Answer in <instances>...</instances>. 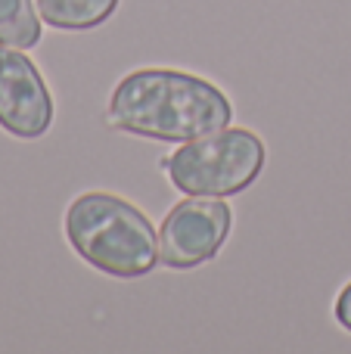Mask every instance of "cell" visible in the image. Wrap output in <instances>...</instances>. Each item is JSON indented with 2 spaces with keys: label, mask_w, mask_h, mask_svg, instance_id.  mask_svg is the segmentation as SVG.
<instances>
[{
  "label": "cell",
  "mask_w": 351,
  "mask_h": 354,
  "mask_svg": "<svg viewBox=\"0 0 351 354\" xmlns=\"http://www.w3.org/2000/svg\"><path fill=\"white\" fill-rule=\"evenodd\" d=\"M109 128L162 143H187L230 128L234 106L218 84L178 68H137L115 84Z\"/></svg>",
  "instance_id": "cell-1"
},
{
  "label": "cell",
  "mask_w": 351,
  "mask_h": 354,
  "mask_svg": "<svg viewBox=\"0 0 351 354\" xmlns=\"http://www.w3.org/2000/svg\"><path fill=\"white\" fill-rule=\"evenodd\" d=\"M66 239L81 261L115 280H140L162 264L149 218L134 202L103 189L81 193L66 208Z\"/></svg>",
  "instance_id": "cell-2"
},
{
  "label": "cell",
  "mask_w": 351,
  "mask_h": 354,
  "mask_svg": "<svg viewBox=\"0 0 351 354\" xmlns=\"http://www.w3.org/2000/svg\"><path fill=\"white\" fill-rule=\"evenodd\" d=\"M265 140L255 131L221 128L215 134L180 143L162 165L180 193L227 199L252 187L265 171Z\"/></svg>",
  "instance_id": "cell-3"
},
{
  "label": "cell",
  "mask_w": 351,
  "mask_h": 354,
  "mask_svg": "<svg viewBox=\"0 0 351 354\" xmlns=\"http://www.w3.org/2000/svg\"><path fill=\"white\" fill-rule=\"evenodd\" d=\"M234 227V212L215 196H187L165 214L159 227V258L171 270L209 264L224 249Z\"/></svg>",
  "instance_id": "cell-4"
},
{
  "label": "cell",
  "mask_w": 351,
  "mask_h": 354,
  "mask_svg": "<svg viewBox=\"0 0 351 354\" xmlns=\"http://www.w3.org/2000/svg\"><path fill=\"white\" fill-rule=\"evenodd\" d=\"M53 97L44 75L19 47L0 44V128L19 140H37L53 124Z\"/></svg>",
  "instance_id": "cell-5"
},
{
  "label": "cell",
  "mask_w": 351,
  "mask_h": 354,
  "mask_svg": "<svg viewBox=\"0 0 351 354\" xmlns=\"http://www.w3.org/2000/svg\"><path fill=\"white\" fill-rule=\"evenodd\" d=\"M122 0H35L37 16L59 31H91L109 22Z\"/></svg>",
  "instance_id": "cell-6"
},
{
  "label": "cell",
  "mask_w": 351,
  "mask_h": 354,
  "mask_svg": "<svg viewBox=\"0 0 351 354\" xmlns=\"http://www.w3.org/2000/svg\"><path fill=\"white\" fill-rule=\"evenodd\" d=\"M41 22L35 0H0V44L31 50L41 44Z\"/></svg>",
  "instance_id": "cell-7"
},
{
  "label": "cell",
  "mask_w": 351,
  "mask_h": 354,
  "mask_svg": "<svg viewBox=\"0 0 351 354\" xmlns=\"http://www.w3.org/2000/svg\"><path fill=\"white\" fill-rule=\"evenodd\" d=\"M333 317H336V324H339L342 330L351 333V283H345V286H342V292L336 295Z\"/></svg>",
  "instance_id": "cell-8"
}]
</instances>
